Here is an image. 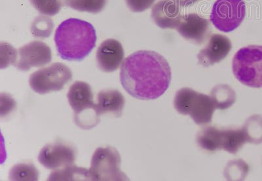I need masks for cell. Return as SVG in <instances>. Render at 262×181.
Wrapping results in <instances>:
<instances>
[{
	"instance_id": "1",
	"label": "cell",
	"mask_w": 262,
	"mask_h": 181,
	"mask_svg": "<svg viewBox=\"0 0 262 181\" xmlns=\"http://www.w3.org/2000/svg\"><path fill=\"white\" fill-rule=\"evenodd\" d=\"M119 77L123 88L133 97L151 100L167 91L172 73L163 56L155 51L142 50L123 61Z\"/></svg>"
},
{
	"instance_id": "2",
	"label": "cell",
	"mask_w": 262,
	"mask_h": 181,
	"mask_svg": "<svg viewBox=\"0 0 262 181\" xmlns=\"http://www.w3.org/2000/svg\"><path fill=\"white\" fill-rule=\"evenodd\" d=\"M94 27L86 21L70 18L56 30L55 42L62 59L81 61L93 50L97 43Z\"/></svg>"
},
{
	"instance_id": "3",
	"label": "cell",
	"mask_w": 262,
	"mask_h": 181,
	"mask_svg": "<svg viewBox=\"0 0 262 181\" xmlns=\"http://www.w3.org/2000/svg\"><path fill=\"white\" fill-rule=\"evenodd\" d=\"M67 98L74 112V122L83 129L94 128L100 122L92 88L86 82L76 81L70 87Z\"/></svg>"
},
{
	"instance_id": "4",
	"label": "cell",
	"mask_w": 262,
	"mask_h": 181,
	"mask_svg": "<svg viewBox=\"0 0 262 181\" xmlns=\"http://www.w3.org/2000/svg\"><path fill=\"white\" fill-rule=\"evenodd\" d=\"M232 69L234 76L245 86L262 88V46L240 49L234 56Z\"/></svg>"
},
{
	"instance_id": "5",
	"label": "cell",
	"mask_w": 262,
	"mask_h": 181,
	"mask_svg": "<svg viewBox=\"0 0 262 181\" xmlns=\"http://www.w3.org/2000/svg\"><path fill=\"white\" fill-rule=\"evenodd\" d=\"M174 107L180 114L188 115L200 126L211 122L216 109L211 97L190 88H182L177 91Z\"/></svg>"
},
{
	"instance_id": "6",
	"label": "cell",
	"mask_w": 262,
	"mask_h": 181,
	"mask_svg": "<svg viewBox=\"0 0 262 181\" xmlns=\"http://www.w3.org/2000/svg\"><path fill=\"white\" fill-rule=\"evenodd\" d=\"M121 158L114 147H99L96 149L91 159L90 174L92 180H128L120 169Z\"/></svg>"
},
{
	"instance_id": "7",
	"label": "cell",
	"mask_w": 262,
	"mask_h": 181,
	"mask_svg": "<svg viewBox=\"0 0 262 181\" xmlns=\"http://www.w3.org/2000/svg\"><path fill=\"white\" fill-rule=\"evenodd\" d=\"M72 77L69 67L62 63H55L30 75L29 85L34 92L44 95L62 90L72 81Z\"/></svg>"
},
{
	"instance_id": "8",
	"label": "cell",
	"mask_w": 262,
	"mask_h": 181,
	"mask_svg": "<svg viewBox=\"0 0 262 181\" xmlns=\"http://www.w3.org/2000/svg\"><path fill=\"white\" fill-rule=\"evenodd\" d=\"M245 15L243 0H217L213 6L210 21L220 31L230 32L239 27Z\"/></svg>"
},
{
	"instance_id": "9",
	"label": "cell",
	"mask_w": 262,
	"mask_h": 181,
	"mask_svg": "<svg viewBox=\"0 0 262 181\" xmlns=\"http://www.w3.org/2000/svg\"><path fill=\"white\" fill-rule=\"evenodd\" d=\"M76 159V151L73 146L63 141L46 145L38 155L41 165L54 171L73 165Z\"/></svg>"
},
{
	"instance_id": "10",
	"label": "cell",
	"mask_w": 262,
	"mask_h": 181,
	"mask_svg": "<svg viewBox=\"0 0 262 181\" xmlns=\"http://www.w3.org/2000/svg\"><path fill=\"white\" fill-rule=\"evenodd\" d=\"M52 60L51 49L43 42L34 41L18 49L15 67L21 71L27 72L32 67H41Z\"/></svg>"
},
{
	"instance_id": "11",
	"label": "cell",
	"mask_w": 262,
	"mask_h": 181,
	"mask_svg": "<svg viewBox=\"0 0 262 181\" xmlns=\"http://www.w3.org/2000/svg\"><path fill=\"white\" fill-rule=\"evenodd\" d=\"M232 44L228 37L222 34H213L205 48L198 55V63L204 67H209L223 61L229 55Z\"/></svg>"
},
{
	"instance_id": "12",
	"label": "cell",
	"mask_w": 262,
	"mask_h": 181,
	"mask_svg": "<svg viewBox=\"0 0 262 181\" xmlns=\"http://www.w3.org/2000/svg\"><path fill=\"white\" fill-rule=\"evenodd\" d=\"M176 29L187 41L201 44L209 34V21L196 13H189L182 16Z\"/></svg>"
},
{
	"instance_id": "13",
	"label": "cell",
	"mask_w": 262,
	"mask_h": 181,
	"mask_svg": "<svg viewBox=\"0 0 262 181\" xmlns=\"http://www.w3.org/2000/svg\"><path fill=\"white\" fill-rule=\"evenodd\" d=\"M122 45L115 39H107L97 49V62L98 68L104 72H112L119 69L124 58Z\"/></svg>"
},
{
	"instance_id": "14",
	"label": "cell",
	"mask_w": 262,
	"mask_h": 181,
	"mask_svg": "<svg viewBox=\"0 0 262 181\" xmlns=\"http://www.w3.org/2000/svg\"><path fill=\"white\" fill-rule=\"evenodd\" d=\"M151 16L159 27L174 29L181 20V7L173 0H161L152 8Z\"/></svg>"
},
{
	"instance_id": "15",
	"label": "cell",
	"mask_w": 262,
	"mask_h": 181,
	"mask_svg": "<svg viewBox=\"0 0 262 181\" xmlns=\"http://www.w3.org/2000/svg\"><path fill=\"white\" fill-rule=\"evenodd\" d=\"M125 98L116 89H107L100 91L97 95V111L99 116L112 114L119 117L122 115L125 107Z\"/></svg>"
},
{
	"instance_id": "16",
	"label": "cell",
	"mask_w": 262,
	"mask_h": 181,
	"mask_svg": "<svg viewBox=\"0 0 262 181\" xmlns=\"http://www.w3.org/2000/svg\"><path fill=\"white\" fill-rule=\"evenodd\" d=\"M247 143L242 128L222 129V150L235 154Z\"/></svg>"
},
{
	"instance_id": "17",
	"label": "cell",
	"mask_w": 262,
	"mask_h": 181,
	"mask_svg": "<svg viewBox=\"0 0 262 181\" xmlns=\"http://www.w3.org/2000/svg\"><path fill=\"white\" fill-rule=\"evenodd\" d=\"M196 142L201 149L209 152L222 150V129L215 126H207L199 132Z\"/></svg>"
},
{
	"instance_id": "18",
	"label": "cell",
	"mask_w": 262,
	"mask_h": 181,
	"mask_svg": "<svg viewBox=\"0 0 262 181\" xmlns=\"http://www.w3.org/2000/svg\"><path fill=\"white\" fill-rule=\"evenodd\" d=\"M48 180H92L90 169L74 165L58 169L51 173Z\"/></svg>"
},
{
	"instance_id": "19",
	"label": "cell",
	"mask_w": 262,
	"mask_h": 181,
	"mask_svg": "<svg viewBox=\"0 0 262 181\" xmlns=\"http://www.w3.org/2000/svg\"><path fill=\"white\" fill-rule=\"evenodd\" d=\"M210 95L216 109L219 110L229 109L235 103L237 98L235 91L226 84L215 86L210 92Z\"/></svg>"
},
{
	"instance_id": "20",
	"label": "cell",
	"mask_w": 262,
	"mask_h": 181,
	"mask_svg": "<svg viewBox=\"0 0 262 181\" xmlns=\"http://www.w3.org/2000/svg\"><path fill=\"white\" fill-rule=\"evenodd\" d=\"M39 173L32 163H20L11 168L9 173V180L14 181L38 180Z\"/></svg>"
},
{
	"instance_id": "21",
	"label": "cell",
	"mask_w": 262,
	"mask_h": 181,
	"mask_svg": "<svg viewBox=\"0 0 262 181\" xmlns=\"http://www.w3.org/2000/svg\"><path fill=\"white\" fill-rule=\"evenodd\" d=\"M248 143H262V115H253L246 121L243 127Z\"/></svg>"
},
{
	"instance_id": "22",
	"label": "cell",
	"mask_w": 262,
	"mask_h": 181,
	"mask_svg": "<svg viewBox=\"0 0 262 181\" xmlns=\"http://www.w3.org/2000/svg\"><path fill=\"white\" fill-rule=\"evenodd\" d=\"M107 0H64L69 8L80 12L97 14L104 9Z\"/></svg>"
},
{
	"instance_id": "23",
	"label": "cell",
	"mask_w": 262,
	"mask_h": 181,
	"mask_svg": "<svg viewBox=\"0 0 262 181\" xmlns=\"http://www.w3.org/2000/svg\"><path fill=\"white\" fill-rule=\"evenodd\" d=\"M54 23L51 18L45 16H37L33 22L31 32L33 36L37 38H47L51 36Z\"/></svg>"
},
{
	"instance_id": "24",
	"label": "cell",
	"mask_w": 262,
	"mask_h": 181,
	"mask_svg": "<svg viewBox=\"0 0 262 181\" xmlns=\"http://www.w3.org/2000/svg\"><path fill=\"white\" fill-rule=\"evenodd\" d=\"M30 2L35 9L43 15H57L62 8L60 0H30Z\"/></svg>"
},
{
	"instance_id": "25",
	"label": "cell",
	"mask_w": 262,
	"mask_h": 181,
	"mask_svg": "<svg viewBox=\"0 0 262 181\" xmlns=\"http://www.w3.org/2000/svg\"><path fill=\"white\" fill-rule=\"evenodd\" d=\"M18 51L8 43H1V69H4L10 65H15L17 58Z\"/></svg>"
},
{
	"instance_id": "26",
	"label": "cell",
	"mask_w": 262,
	"mask_h": 181,
	"mask_svg": "<svg viewBox=\"0 0 262 181\" xmlns=\"http://www.w3.org/2000/svg\"><path fill=\"white\" fill-rule=\"evenodd\" d=\"M249 172V166L245 163L244 161L238 160L237 169H234L233 167L229 164L226 169V177L228 178H235V180H242L246 177L247 174Z\"/></svg>"
},
{
	"instance_id": "27",
	"label": "cell",
	"mask_w": 262,
	"mask_h": 181,
	"mask_svg": "<svg viewBox=\"0 0 262 181\" xmlns=\"http://www.w3.org/2000/svg\"><path fill=\"white\" fill-rule=\"evenodd\" d=\"M156 0H125L128 8L135 13L143 12L151 8Z\"/></svg>"
},
{
	"instance_id": "28",
	"label": "cell",
	"mask_w": 262,
	"mask_h": 181,
	"mask_svg": "<svg viewBox=\"0 0 262 181\" xmlns=\"http://www.w3.org/2000/svg\"><path fill=\"white\" fill-rule=\"evenodd\" d=\"M173 1L176 2L180 7H187L191 6L199 0H173Z\"/></svg>"
}]
</instances>
